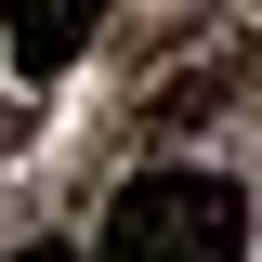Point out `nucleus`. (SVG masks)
<instances>
[{"mask_svg":"<svg viewBox=\"0 0 262 262\" xmlns=\"http://www.w3.org/2000/svg\"><path fill=\"white\" fill-rule=\"evenodd\" d=\"M92 262H249V196L223 170H144L92 223Z\"/></svg>","mask_w":262,"mask_h":262,"instance_id":"f257e3e1","label":"nucleus"},{"mask_svg":"<svg viewBox=\"0 0 262 262\" xmlns=\"http://www.w3.org/2000/svg\"><path fill=\"white\" fill-rule=\"evenodd\" d=\"M0 27H13V53H27V79H53V66H79V53H92L105 0H0Z\"/></svg>","mask_w":262,"mask_h":262,"instance_id":"f03ea898","label":"nucleus"},{"mask_svg":"<svg viewBox=\"0 0 262 262\" xmlns=\"http://www.w3.org/2000/svg\"><path fill=\"white\" fill-rule=\"evenodd\" d=\"M13 131H27V118H13V105H0V158H13Z\"/></svg>","mask_w":262,"mask_h":262,"instance_id":"7ed1b4c3","label":"nucleus"},{"mask_svg":"<svg viewBox=\"0 0 262 262\" xmlns=\"http://www.w3.org/2000/svg\"><path fill=\"white\" fill-rule=\"evenodd\" d=\"M27 262H66V249H27Z\"/></svg>","mask_w":262,"mask_h":262,"instance_id":"20e7f679","label":"nucleus"}]
</instances>
